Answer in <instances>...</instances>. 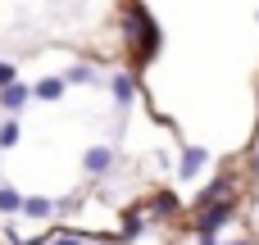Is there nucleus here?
Segmentation results:
<instances>
[{
  "instance_id": "f257e3e1",
  "label": "nucleus",
  "mask_w": 259,
  "mask_h": 245,
  "mask_svg": "<svg viewBox=\"0 0 259 245\" xmlns=\"http://www.w3.org/2000/svg\"><path fill=\"white\" fill-rule=\"evenodd\" d=\"M159 41H164V36H159L155 18H150L141 5H132V9H127V45H132V55H137V59H150V55L159 50Z\"/></svg>"
},
{
  "instance_id": "f03ea898",
  "label": "nucleus",
  "mask_w": 259,
  "mask_h": 245,
  "mask_svg": "<svg viewBox=\"0 0 259 245\" xmlns=\"http://www.w3.org/2000/svg\"><path fill=\"white\" fill-rule=\"evenodd\" d=\"M32 95H36L32 82H9V86H0V109H5V114H18Z\"/></svg>"
},
{
  "instance_id": "7ed1b4c3",
  "label": "nucleus",
  "mask_w": 259,
  "mask_h": 245,
  "mask_svg": "<svg viewBox=\"0 0 259 245\" xmlns=\"http://www.w3.org/2000/svg\"><path fill=\"white\" fill-rule=\"evenodd\" d=\"M82 168H87L91 177H105V173H114V150H109V145H91V150L82 155Z\"/></svg>"
},
{
  "instance_id": "20e7f679",
  "label": "nucleus",
  "mask_w": 259,
  "mask_h": 245,
  "mask_svg": "<svg viewBox=\"0 0 259 245\" xmlns=\"http://www.w3.org/2000/svg\"><path fill=\"white\" fill-rule=\"evenodd\" d=\"M232 218V200H219V205H209L205 214H200V236H219V227Z\"/></svg>"
},
{
  "instance_id": "39448f33",
  "label": "nucleus",
  "mask_w": 259,
  "mask_h": 245,
  "mask_svg": "<svg viewBox=\"0 0 259 245\" xmlns=\"http://www.w3.org/2000/svg\"><path fill=\"white\" fill-rule=\"evenodd\" d=\"M205 159H209V150H200V145H187V150H182V164H178V177H182V182H191V177L205 168Z\"/></svg>"
},
{
  "instance_id": "423d86ee",
  "label": "nucleus",
  "mask_w": 259,
  "mask_h": 245,
  "mask_svg": "<svg viewBox=\"0 0 259 245\" xmlns=\"http://www.w3.org/2000/svg\"><path fill=\"white\" fill-rule=\"evenodd\" d=\"M109 91H114L118 105H132V100H137V77H132V73H114V77H109Z\"/></svg>"
},
{
  "instance_id": "0eeeda50",
  "label": "nucleus",
  "mask_w": 259,
  "mask_h": 245,
  "mask_svg": "<svg viewBox=\"0 0 259 245\" xmlns=\"http://www.w3.org/2000/svg\"><path fill=\"white\" fill-rule=\"evenodd\" d=\"M64 82H68V86H96V82H100V73H96L91 64H68Z\"/></svg>"
},
{
  "instance_id": "6e6552de",
  "label": "nucleus",
  "mask_w": 259,
  "mask_h": 245,
  "mask_svg": "<svg viewBox=\"0 0 259 245\" xmlns=\"http://www.w3.org/2000/svg\"><path fill=\"white\" fill-rule=\"evenodd\" d=\"M55 209H59V205H50L46 195H23V214H27V218H50Z\"/></svg>"
},
{
  "instance_id": "1a4fd4ad",
  "label": "nucleus",
  "mask_w": 259,
  "mask_h": 245,
  "mask_svg": "<svg viewBox=\"0 0 259 245\" xmlns=\"http://www.w3.org/2000/svg\"><path fill=\"white\" fill-rule=\"evenodd\" d=\"M32 86H36V100H59L68 82H64V77H41V82H32Z\"/></svg>"
},
{
  "instance_id": "9d476101",
  "label": "nucleus",
  "mask_w": 259,
  "mask_h": 245,
  "mask_svg": "<svg viewBox=\"0 0 259 245\" xmlns=\"http://www.w3.org/2000/svg\"><path fill=\"white\" fill-rule=\"evenodd\" d=\"M0 214H23V195L9 182H0Z\"/></svg>"
},
{
  "instance_id": "9b49d317",
  "label": "nucleus",
  "mask_w": 259,
  "mask_h": 245,
  "mask_svg": "<svg viewBox=\"0 0 259 245\" xmlns=\"http://www.w3.org/2000/svg\"><path fill=\"white\" fill-rule=\"evenodd\" d=\"M228 191H232V182H228V177H219V182H214V186H209V191L200 195V209H209V205H219V200H228Z\"/></svg>"
},
{
  "instance_id": "f8f14e48",
  "label": "nucleus",
  "mask_w": 259,
  "mask_h": 245,
  "mask_svg": "<svg viewBox=\"0 0 259 245\" xmlns=\"http://www.w3.org/2000/svg\"><path fill=\"white\" fill-rule=\"evenodd\" d=\"M18 145V118H5L0 123V150H14Z\"/></svg>"
},
{
  "instance_id": "ddd939ff",
  "label": "nucleus",
  "mask_w": 259,
  "mask_h": 245,
  "mask_svg": "<svg viewBox=\"0 0 259 245\" xmlns=\"http://www.w3.org/2000/svg\"><path fill=\"white\" fill-rule=\"evenodd\" d=\"M9 82H18V68L9 59H0V86H9Z\"/></svg>"
},
{
  "instance_id": "4468645a",
  "label": "nucleus",
  "mask_w": 259,
  "mask_h": 245,
  "mask_svg": "<svg viewBox=\"0 0 259 245\" xmlns=\"http://www.w3.org/2000/svg\"><path fill=\"white\" fill-rule=\"evenodd\" d=\"M50 245H77V236H55Z\"/></svg>"
},
{
  "instance_id": "2eb2a0df",
  "label": "nucleus",
  "mask_w": 259,
  "mask_h": 245,
  "mask_svg": "<svg viewBox=\"0 0 259 245\" xmlns=\"http://www.w3.org/2000/svg\"><path fill=\"white\" fill-rule=\"evenodd\" d=\"M232 245H250V241H232Z\"/></svg>"
}]
</instances>
